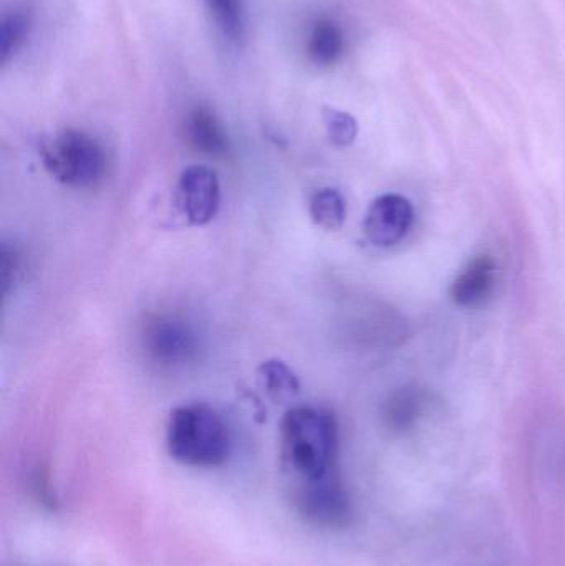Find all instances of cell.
<instances>
[{"label":"cell","instance_id":"6da1fadb","mask_svg":"<svg viewBox=\"0 0 565 566\" xmlns=\"http://www.w3.org/2000/svg\"><path fill=\"white\" fill-rule=\"evenodd\" d=\"M337 419L317 406L291 409L282 421V455L305 484L335 474Z\"/></svg>","mask_w":565,"mask_h":566},{"label":"cell","instance_id":"7a4b0ae2","mask_svg":"<svg viewBox=\"0 0 565 566\" xmlns=\"http://www.w3.org/2000/svg\"><path fill=\"white\" fill-rule=\"evenodd\" d=\"M166 444L175 461L216 468L228 461L231 432L222 416L205 405L179 406L169 416Z\"/></svg>","mask_w":565,"mask_h":566},{"label":"cell","instance_id":"3957f363","mask_svg":"<svg viewBox=\"0 0 565 566\" xmlns=\"http://www.w3.org/2000/svg\"><path fill=\"white\" fill-rule=\"evenodd\" d=\"M40 158L46 172L69 188H95L106 171L102 145L80 129H63L46 139L40 148Z\"/></svg>","mask_w":565,"mask_h":566},{"label":"cell","instance_id":"277c9868","mask_svg":"<svg viewBox=\"0 0 565 566\" xmlns=\"http://www.w3.org/2000/svg\"><path fill=\"white\" fill-rule=\"evenodd\" d=\"M143 342L149 358L166 368H178L198 358V333L181 316L159 315L149 319Z\"/></svg>","mask_w":565,"mask_h":566},{"label":"cell","instance_id":"5b68a950","mask_svg":"<svg viewBox=\"0 0 565 566\" xmlns=\"http://www.w3.org/2000/svg\"><path fill=\"white\" fill-rule=\"evenodd\" d=\"M176 205L189 224H209L221 205V186L215 169L201 165L186 168L179 176Z\"/></svg>","mask_w":565,"mask_h":566},{"label":"cell","instance_id":"8992f818","mask_svg":"<svg viewBox=\"0 0 565 566\" xmlns=\"http://www.w3.org/2000/svg\"><path fill=\"white\" fill-rule=\"evenodd\" d=\"M297 507L305 521L317 527H342L352 515L350 499L335 474L302 485Z\"/></svg>","mask_w":565,"mask_h":566},{"label":"cell","instance_id":"52a82bcc","mask_svg":"<svg viewBox=\"0 0 565 566\" xmlns=\"http://www.w3.org/2000/svg\"><path fill=\"white\" fill-rule=\"evenodd\" d=\"M415 221L411 202L400 195H384L368 208L364 232L377 248H391L404 241Z\"/></svg>","mask_w":565,"mask_h":566},{"label":"cell","instance_id":"ba28073f","mask_svg":"<svg viewBox=\"0 0 565 566\" xmlns=\"http://www.w3.org/2000/svg\"><path fill=\"white\" fill-rule=\"evenodd\" d=\"M496 285V262L491 255H478L460 272L451 285V298L460 306L486 302Z\"/></svg>","mask_w":565,"mask_h":566},{"label":"cell","instance_id":"9c48e42d","mask_svg":"<svg viewBox=\"0 0 565 566\" xmlns=\"http://www.w3.org/2000/svg\"><path fill=\"white\" fill-rule=\"evenodd\" d=\"M186 138L196 151L209 156H222L229 151V138L216 113L198 105L186 118Z\"/></svg>","mask_w":565,"mask_h":566},{"label":"cell","instance_id":"30bf717a","mask_svg":"<svg viewBox=\"0 0 565 566\" xmlns=\"http://www.w3.org/2000/svg\"><path fill=\"white\" fill-rule=\"evenodd\" d=\"M427 392L418 386H404L388 396L384 421L394 432H407L417 426L427 409Z\"/></svg>","mask_w":565,"mask_h":566},{"label":"cell","instance_id":"8fae6325","mask_svg":"<svg viewBox=\"0 0 565 566\" xmlns=\"http://www.w3.org/2000/svg\"><path fill=\"white\" fill-rule=\"evenodd\" d=\"M307 49L308 55L317 65H334L345 49V36L341 25L331 19L315 22Z\"/></svg>","mask_w":565,"mask_h":566},{"label":"cell","instance_id":"7c38bea8","mask_svg":"<svg viewBox=\"0 0 565 566\" xmlns=\"http://www.w3.org/2000/svg\"><path fill=\"white\" fill-rule=\"evenodd\" d=\"M308 212L318 228L338 231L347 221V202L337 189H318L312 195Z\"/></svg>","mask_w":565,"mask_h":566},{"label":"cell","instance_id":"4fadbf2b","mask_svg":"<svg viewBox=\"0 0 565 566\" xmlns=\"http://www.w3.org/2000/svg\"><path fill=\"white\" fill-rule=\"evenodd\" d=\"M259 381L275 402H289L299 395L297 376L284 361L272 359L259 368Z\"/></svg>","mask_w":565,"mask_h":566},{"label":"cell","instance_id":"5bb4252c","mask_svg":"<svg viewBox=\"0 0 565 566\" xmlns=\"http://www.w3.org/2000/svg\"><path fill=\"white\" fill-rule=\"evenodd\" d=\"M30 32V17L23 10L3 13L0 22V62L6 65L25 43Z\"/></svg>","mask_w":565,"mask_h":566},{"label":"cell","instance_id":"9a60e30c","mask_svg":"<svg viewBox=\"0 0 565 566\" xmlns=\"http://www.w3.org/2000/svg\"><path fill=\"white\" fill-rule=\"evenodd\" d=\"M206 3L221 32L231 42H241L245 32L244 0H206Z\"/></svg>","mask_w":565,"mask_h":566},{"label":"cell","instance_id":"2e32d148","mask_svg":"<svg viewBox=\"0 0 565 566\" xmlns=\"http://www.w3.org/2000/svg\"><path fill=\"white\" fill-rule=\"evenodd\" d=\"M325 128H327L328 138L335 146H348L357 138V123L347 113L338 109H325Z\"/></svg>","mask_w":565,"mask_h":566},{"label":"cell","instance_id":"e0dca14e","mask_svg":"<svg viewBox=\"0 0 565 566\" xmlns=\"http://www.w3.org/2000/svg\"><path fill=\"white\" fill-rule=\"evenodd\" d=\"M20 269H22V262H20L15 249L2 245V251H0V281H2L3 295H7L12 285H15V282L19 281L20 274H22Z\"/></svg>","mask_w":565,"mask_h":566}]
</instances>
